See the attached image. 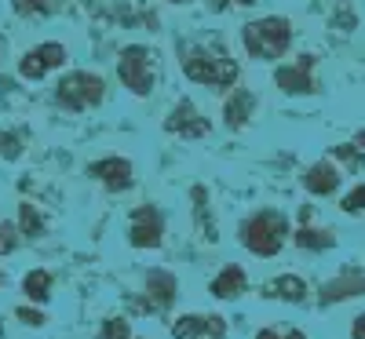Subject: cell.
<instances>
[{"label": "cell", "mask_w": 365, "mask_h": 339, "mask_svg": "<svg viewBox=\"0 0 365 339\" xmlns=\"http://www.w3.org/2000/svg\"><path fill=\"white\" fill-rule=\"evenodd\" d=\"M208 4H212V11H223V8L230 4V0H208Z\"/></svg>", "instance_id": "obj_26"}, {"label": "cell", "mask_w": 365, "mask_h": 339, "mask_svg": "<svg viewBox=\"0 0 365 339\" xmlns=\"http://www.w3.org/2000/svg\"><path fill=\"white\" fill-rule=\"evenodd\" d=\"M245 285H249L245 270H241V266H227L216 281H212V296H216V299H234V296L245 292Z\"/></svg>", "instance_id": "obj_12"}, {"label": "cell", "mask_w": 365, "mask_h": 339, "mask_svg": "<svg viewBox=\"0 0 365 339\" xmlns=\"http://www.w3.org/2000/svg\"><path fill=\"white\" fill-rule=\"evenodd\" d=\"M15 244H19L15 230H11L8 223H0V256H8V252H15Z\"/></svg>", "instance_id": "obj_22"}, {"label": "cell", "mask_w": 365, "mask_h": 339, "mask_svg": "<svg viewBox=\"0 0 365 339\" xmlns=\"http://www.w3.org/2000/svg\"><path fill=\"white\" fill-rule=\"evenodd\" d=\"M165 128H168L172 135H179V139H201V135H208V120L194 110V103H179V106L168 113Z\"/></svg>", "instance_id": "obj_9"}, {"label": "cell", "mask_w": 365, "mask_h": 339, "mask_svg": "<svg viewBox=\"0 0 365 339\" xmlns=\"http://www.w3.org/2000/svg\"><path fill=\"white\" fill-rule=\"evenodd\" d=\"M351 335H354V339H365V314H361V318L354 321V328H351Z\"/></svg>", "instance_id": "obj_25"}, {"label": "cell", "mask_w": 365, "mask_h": 339, "mask_svg": "<svg viewBox=\"0 0 365 339\" xmlns=\"http://www.w3.org/2000/svg\"><path fill=\"white\" fill-rule=\"evenodd\" d=\"M252 91H245V88H241V91H234V95L227 99V125L230 128H241V125H245V120H249V113H252Z\"/></svg>", "instance_id": "obj_16"}, {"label": "cell", "mask_w": 365, "mask_h": 339, "mask_svg": "<svg viewBox=\"0 0 365 339\" xmlns=\"http://www.w3.org/2000/svg\"><path fill=\"white\" fill-rule=\"evenodd\" d=\"M172 4H194V0H172Z\"/></svg>", "instance_id": "obj_30"}, {"label": "cell", "mask_w": 365, "mask_h": 339, "mask_svg": "<svg viewBox=\"0 0 365 339\" xmlns=\"http://www.w3.org/2000/svg\"><path fill=\"white\" fill-rule=\"evenodd\" d=\"M285 234H289V223L278 212H259L241 226V241H245V249L256 252V256H278Z\"/></svg>", "instance_id": "obj_3"}, {"label": "cell", "mask_w": 365, "mask_h": 339, "mask_svg": "<svg viewBox=\"0 0 365 339\" xmlns=\"http://www.w3.org/2000/svg\"><path fill=\"white\" fill-rule=\"evenodd\" d=\"M146 292H150V303H154L158 311H165V306L175 299V277L165 273V270H154L146 277Z\"/></svg>", "instance_id": "obj_13"}, {"label": "cell", "mask_w": 365, "mask_h": 339, "mask_svg": "<svg viewBox=\"0 0 365 339\" xmlns=\"http://www.w3.org/2000/svg\"><path fill=\"white\" fill-rule=\"evenodd\" d=\"M15 314H19V318H22L26 325H34V328H37V325H44V314H37V311H29V306H19Z\"/></svg>", "instance_id": "obj_24"}, {"label": "cell", "mask_w": 365, "mask_h": 339, "mask_svg": "<svg viewBox=\"0 0 365 339\" xmlns=\"http://www.w3.org/2000/svg\"><path fill=\"white\" fill-rule=\"evenodd\" d=\"M91 175H96L103 187L110 190H128L132 187V165L125 157H103L91 165Z\"/></svg>", "instance_id": "obj_10"}, {"label": "cell", "mask_w": 365, "mask_h": 339, "mask_svg": "<svg viewBox=\"0 0 365 339\" xmlns=\"http://www.w3.org/2000/svg\"><path fill=\"white\" fill-rule=\"evenodd\" d=\"M4 51H8V41H4V37H0V58H4Z\"/></svg>", "instance_id": "obj_28"}, {"label": "cell", "mask_w": 365, "mask_h": 339, "mask_svg": "<svg viewBox=\"0 0 365 339\" xmlns=\"http://www.w3.org/2000/svg\"><path fill=\"white\" fill-rule=\"evenodd\" d=\"M311 66L314 58H299L296 66H282L278 73H274V80H278L282 91H289V95H307V91H314V80H311Z\"/></svg>", "instance_id": "obj_11"}, {"label": "cell", "mask_w": 365, "mask_h": 339, "mask_svg": "<svg viewBox=\"0 0 365 339\" xmlns=\"http://www.w3.org/2000/svg\"><path fill=\"white\" fill-rule=\"evenodd\" d=\"M22 230H26L29 237H41V234H44V223H41V215H37L34 204H22Z\"/></svg>", "instance_id": "obj_19"}, {"label": "cell", "mask_w": 365, "mask_h": 339, "mask_svg": "<svg viewBox=\"0 0 365 339\" xmlns=\"http://www.w3.org/2000/svg\"><path fill=\"white\" fill-rule=\"evenodd\" d=\"M182 73L197 84L208 88H227L237 80V63L227 58L223 51H212V48H190L187 58H182Z\"/></svg>", "instance_id": "obj_2"}, {"label": "cell", "mask_w": 365, "mask_h": 339, "mask_svg": "<svg viewBox=\"0 0 365 339\" xmlns=\"http://www.w3.org/2000/svg\"><path fill=\"white\" fill-rule=\"evenodd\" d=\"M161 212L158 208H139L132 215V230H128V241L135 244V249H158L161 244Z\"/></svg>", "instance_id": "obj_8"}, {"label": "cell", "mask_w": 365, "mask_h": 339, "mask_svg": "<svg viewBox=\"0 0 365 339\" xmlns=\"http://www.w3.org/2000/svg\"><path fill=\"white\" fill-rule=\"evenodd\" d=\"M227 335V325L223 318L216 314H187L172 325V339H223Z\"/></svg>", "instance_id": "obj_7"}, {"label": "cell", "mask_w": 365, "mask_h": 339, "mask_svg": "<svg viewBox=\"0 0 365 339\" xmlns=\"http://www.w3.org/2000/svg\"><path fill=\"white\" fill-rule=\"evenodd\" d=\"M332 241H336L332 230H311V226L296 230V244H299V249H329Z\"/></svg>", "instance_id": "obj_17"}, {"label": "cell", "mask_w": 365, "mask_h": 339, "mask_svg": "<svg viewBox=\"0 0 365 339\" xmlns=\"http://www.w3.org/2000/svg\"><path fill=\"white\" fill-rule=\"evenodd\" d=\"M48 288H51V273H48V270H34V273L26 277V296H29V299L44 303V299L51 296Z\"/></svg>", "instance_id": "obj_18"}, {"label": "cell", "mask_w": 365, "mask_h": 339, "mask_svg": "<svg viewBox=\"0 0 365 339\" xmlns=\"http://www.w3.org/2000/svg\"><path fill=\"white\" fill-rule=\"evenodd\" d=\"M0 153H4V157H19V139L15 135H0Z\"/></svg>", "instance_id": "obj_23"}, {"label": "cell", "mask_w": 365, "mask_h": 339, "mask_svg": "<svg viewBox=\"0 0 365 339\" xmlns=\"http://www.w3.org/2000/svg\"><path fill=\"white\" fill-rule=\"evenodd\" d=\"M103 339H132L128 321H125V318H110V321L103 325Z\"/></svg>", "instance_id": "obj_20"}, {"label": "cell", "mask_w": 365, "mask_h": 339, "mask_svg": "<svg viewBox=\"0 0 365 339\" xmlns=\"http://www.w3.org/2000/svg\"><path fill=\"white\" fill-rule=\"evenodd\" d=\"M63 63H66V48L55 44V41H48V44H41V48H34V51L22 55L19 73H22L26 80H41L48 70H58Z\"/></svg>", "instance_id": "obj_6"}, {"label": "cell", "mask_w": 365, "mask_h": 339, "mask_svg": "<svg viewBox=\"0 0 365 339\" xmlns=\"http://www.w3.org/2000/svg\"><path fill=\"white\" fill-rule=\"evenodd\" d=\"M303 182H307V190H311V194L322 197V194H332V190L340 187V175H336V168H332V165L322 161V165H314V168L307 172V179H303Z\"/></svg>", "instance_id": "obj_15"}, {"label": "cell", "mask_w": 365, "mask_h": 339, "mask_svg": "<svg viewBox=\"0 0 365 339\" xmlns=\"http://www.w3.org/2000/svg\"><path fill=\"white\" fill-rule=\"evenodd\" d=\"M340 208H344V212H365V187L351 190V194L340 201Z\"/></svg>", "instance_id": "obj_21"}, {"label": "cell", "mask_w": 365, "mask_h": 339, "mask_svg": "<svg viewBox=\"0 0 365 339\" xmlns=\"http://www.w3.org/2000/svg\"><path fill=\"white\" fill-rule=\"evenodd\" d=\"M55 103L70 110V113H84L91 106L103 103V77L96 73H66L55 88Z\"/></svg>", "instance_id": "obj_5"}, {"label": "cell", "mask_w": 365, "mask_h": 339, "mask_svg": "<svg viewBox=\"0 0 365 339\" xmlns=\"http://www.w3.org/2000/svg\"><path fill=\"white\" fill-rule=\"evenodd\" d=\"M245 48L252 58H282L292 44V26L282 15H270V19H256L245 26Z\"/></svg>", "instance_id": "obj_1"}, {"label": "cell", "mask_w": 365, "mask_h": 339, "mask_svg": "<svg viewBox=\"0 0 365 339\" xmlns=\"http://www.w3.org/2000/svg\"><path fill=\"white\" fill-rule=\"evenodd\" d=\"M117 73H120V84H125L132 95H150L158 84V63H154V51L150 48H125L120 51V63H117Z\"/></svg>", "instance_id": "obj_4"}, {"label": "cell", "mask_w": 365, "mask_h": 339, "mask_svg": "<svg viewBox=\"0 0 365 339\" xmlns=\"http://www.w3.org/2000/svg\"><path fill=\"white\" fill-rule=\"evenodd\" d=\"M289 339H307V335H303V332H289Z\"/></svg>", "instance_id": "obj_29"}, {"label": "cell", "mask_w": 365, "mask_h": 339, "mask_svg": "<svg viewBox=\"0 0 365 339\" xmlns=\"http://www.w3.org/2000/svg\"><path fill=\"white\" fill-rule=\"evenodd\" d=\"M234 4H241V8H252V4H256V0H234Z\"/></svg>", "instance_id": "obj_27"}, {"label": "cell", "mask_w": 365, "mask_h": 339, "mask_svg": "<svg viewBox=\"0 0 365 339\" xmlns=\"http://www.w3.org/2000/svg\"><path fill=\"white\" fill-rule=\"evenodd\" d=\"M267 296L285 299V303H303V296H307V285H303L296 273H282L278 281H270V285H267Z\"/></svg>", "instance_id": "obj_14"}]
</instances>
